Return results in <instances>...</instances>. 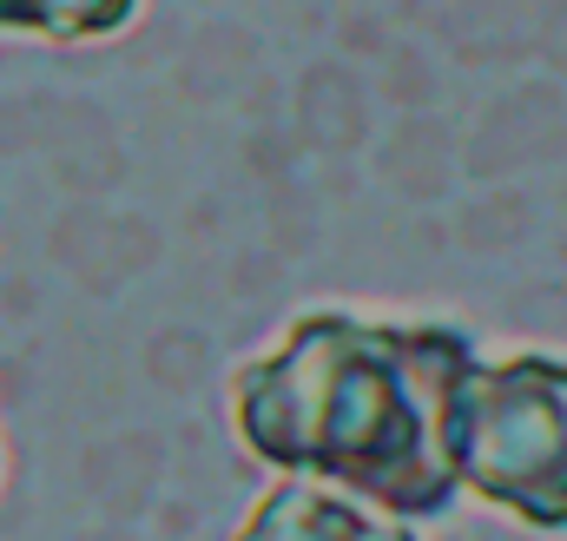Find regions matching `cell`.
I'll use <instances>...</instances> for the list:
<instances>
[{
	"label": "cell",
	"instance_id": "obj_1",
	"mask_svg": "<svg viewBox=\"0 0 567 541\" xmlns=\"http://www.w3.org/2000/svg\"><path fill=\"white\" fill-rule=\"evenodd\" d=\"M475 350L482 344L455 317L310 304L278 344L231 364V436L278 476L330 482L396 522H442L462 502L449 469V397Z\"/></svg>",
	"mask_w": 567,
	"mask_h": 541
},
{
	"label": "cell",
	"instance_id": "obj_2",
	"mask_svg": "<svg viewBox=\"0 0 567 541\" xmlns=\"http://www.w3.org/2000/svg\"><path fill=\"white\" fill-rule=\"evenodd\" d=\"M449 469L528 535H567V350H475L449 397Z\"/></svg>",
	"mask_w": 567,
	"mask_h": 541
},
{
	"label": "cell",
	"instance_id": "obj_3",
	"mask_svg": "<svg viewBox=\"0 0 567 541\" xmlns=\"http://www.w3.org/2000/svg\"><path fill=\"white\" fill-rule=\"evenodd\" d=\"M231 541H423L416 522H396L330 482H303L278 476L271 489L251 496V509L238 516Z\"/></svg>",
	"mask_w": 567,
	"mask_h": 541
},
{
	"label": "cell",
	"instance_id": "obj_4",
	"mask_svg": "<svg viewBox=\"0 0 567 541\" xmlns=\"http://www.w3.org/2000/svg\"><path fill=\"white\" fill-rule=\"evenodd\" d=\"M145 0H0L7 40H47V47H100L120 40L140 20Z\"/></svg>",
	"mask_w": 567,
	"mask_h": 541
},
{
	"label": "cell",
	"instance_id": "obj_5",
	"mask_svg": "<svg viewBox=\"0 0 567 541\" xmlns=\"http://www.w3.org/2000/svg\"><path fill=\"white\" fill-rule=\"evenodd\" d=\"M0 469H7V449H0Z\"/></svg>",
	"mask_w": 567,
	"mask_h": 541
}]
</instances>
